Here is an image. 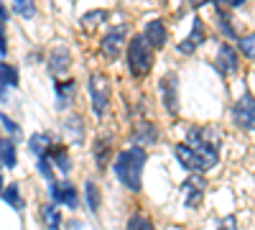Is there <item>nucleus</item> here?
<instances>
[{"label":"nucleus","mask_w":255,"mask_h":230,"mask_svg":"<svg viewBox=\"0 0 255 230\" xmlns=\"http://www.w3.org/2000/svg\"><path fill=\"white\" fill-rule=\"evenodd\" d=\"M148 164V154L143 146H130V149H125L115 156V177L118 182L125 187V190L130 192H140L143 190V169Z\"/></svg>","instance_id":"1"},{"label":"nucleus","mask_w":255,"mask_h":230,"mask_svg":"<svg viewBox=\"0 0 255 230\" xmlns=\"http://www.w3.org/2000/svg\"><path fill=\"white\" fill-rule=\"evenodd\" d=\"M128 69H130L133 77H148L153 69V49L148 46V41L143 38V33H135L130 41H128Z\"/></svg>","instance_id":"2"},{"label":"nucleus","mask_w":255,"mask_h":230,"mask_svg":"<svg viewBox=\"0 0 255 230\" xmlns=\"http://www.w3.org/2000/svg\"><path fill=\"white\" fill-rule=\"evenodd\" d=\"M87 90H90V102H92V110L95 115L102 120L110 115V100H113V85L108 74L102 72H92L90 82H87Z\"/></svg>","instance_id":"3"},{"label":"nucleus","mask_w":255,"mask_h":230,"mask_svg":"<svg viewBox=\"0 0 255 230\" xmlns=\"http://www.w3.org/2000/svg\"><path fill=\"white\" fill-rule=\"evenodd\" d=\"M232 120L240 131H255V97L250 92L238 97V102L232 105Z\"/></svg>","instance_id":"4"},{"label":"nucleus","mask_w":255,"mask_h":230,"mask_svg":"<svg viewBox=\"0 0 255 230\" xmlns=\"http://www.w3.org/2000/svg\"><path fill=\"white\" fill-rule=\"evenodd\" d=\"M158 92H161V102L168 115H179V77L176 72L163 74V79L158 82Z\"/></svg>","instance_id":"5"},{"label":"nucleus","mask_w":255,"mask_h":230,"mask_svg":"<svg viewBox=\"0 0 255 230\" xmlns=\"http://www.w3.org/2000/svg\"><path fill=\"white\" fill-rule=\"evenodd\" d=\"M204 192H207V179L199 172H191V177H186L181 184V197L186 207H199L204 202Z\"/></svg>","instance_id":"6"},{"label":"nucleus","mask_w":255,"mask_h":230,"mask_svg":"<svg viewBox=\"0 0 255 230\" xmlns=\"http://www.w3.org/2000/svg\"><path fill=\"white\" fill-rule=\"evenodd\" d=\"M49 195L54 205H64V207H72V210L79 207V192L72 182H49Z\"/></svg>","instance_id":"7"},{"label":"nucleus","mask_w":255,"mask_h":230,"mask_svg":"<svg viewBox=\"0 0 255 230\" xmlns=\"http://www.w3.org/2000/svg\"><path fill=\"white\" fill-rule=\"evenodd\" d=\"M128 44V26H115L102 36V54L108 59H118Z\"/></svg>","instance_id":"8"},{"label":"nucleus","mask_w":255,"mask_h":230,"mask_svg":"<svg viewBox=\"0 0 255 230\" xmlns=\"http://www.w3.org/2000/svg\"><path fill=\"white\" fill-rule=\"evenodd\" d=\"M207 41V26H204V20L197 15L194 20H191V31H189V36L179 44V54H184V56H189V54H194L202 44Z\"/></svg>","instance_id":"9"},{"label":"nucleus","mask_w":255,"mask_h":230,"mask_svg":"<svg viewBox=\"0 0 255 230\" xmlns=\"http://www.w3.org/2000/svg\"><path fill=\"white\" fill-rule=\"evenodd\" d=\"M46 67H49V72H51L56 79H59L61 74H67V72L72 69V51H69V46H54V49L49 51Z\"/></svg>","instance_id":"10"},{"label":"nucleus","mask_w":255,"mask_h":230,"mask_svg":"<svg viewBox=\"0 0 255 230\" xmlns=\"http://www.w3.org/2000/svg\"><path fill=\"white\" fill-rule=\"evenodd\" d=\"M143 38L148 41V46H151L153 51L163 49L166 46V41H168V28L161 18H153V20H148V23L143 26Z\"/></svg>","instance_id":"11"},{"label":"nucleus","mask_w":255,"mask_h":230,"mask_svg":"<svg viewBox=\"0 0 255 230\" xmlns=\"http://www.w3.org/2000/svg\"><path fill=\"white\" fill-rule=\"evenodd\" d=\"M215 64H217L220 74H225V77L238 74V69H240V54H238L235 49H232L230 44H222V46H220V51H217Z\"/></svg>","instance_id":"12"},{"label":"nucleus","mask_w":255,"mask_h":230,"mask_svg":"<svg viewBox=\"0 0 255 230\" xmlns=\"http://www.w3.org/2000/svg\"><path fill=\"white\" fill-rule=\"evenodd\" d=\"M174 154H176V161L184 166V169H189V172H199V174H204V166H202V159H199V154L191 149L189 143H176L174 146Z\"/></svg>","instance_id":"13"},{"label":"nucleus","mask_w":255,"mask_h":230,"mask_svg":"<svg viewBox=\"0 0 255 230\" xmlns=\"http://www.w3.org/2000/svg\"><path fill=\"white\" fill-rule=\"evenodd\" d=\"M133 141H135V146H143V149L158 143V125L151 120H140L133 131Z\"/></svg>","instance_id":"14"},{"label":"nucleus","mask_w":255,"mask_h":230,"mask_svg":"<svg viewBox=\"0 0 255 230\" xmlns=\"http://www.w3.org/2000/svg\"><path fill=\"white\" fill-rule=\"evenodd\" d=\"M46 156L49 161L56 166V169H61V174H69L72 172V159H69V151H67V146L64 143H51L49 149H46Z\"/></svg>","instance_id":"15"},{"label":"nucleus","mask_w":255,"mask_h":230,"mask_svg":"<svg viewBox=\"0 0 255 230\" xmlns=\"http://www.w3.org/2000/svg\"><path fill=\"white\" fill-rule=\"evenodd\" d=\"M54 90H56V108L64 110L74 102V90H77V82L74 79H56L54 82Z\"/></svg>","instance_id":"16"},{"label":"nucleus","mask_w":255,"mask_h":230,"mask_svg":"<svg viewBox=\"0 0 255 230\" xmlns=\"http://www.w3.org/2000/svg\"><path fill=\"white\" fill-rule=\"evenodd\" d=\"M20 85V77H18V69L13 64H8V61H0V97L8 100L5 90L8 87H18Z\"/></svg>","instance_id":"17"},{"label":"nucleus","mask_w":255,"mask_h":230,"mask_svg":"<svg viewBox=\"0 0 255 230\" xmlns=\"http://www.w3.org/2000/svg\"><path fill=\"white\" fill-rule=\"evenodd\" d=\"M15 164H18V159H15V141H13L10 136L0 133V166L13 169Z\"/></svg>","instance_id":"18"},{"label":"nucleus","mask_w":255,"mask_h":230,"mask_svg":"<svg viewBox=\"0 0 255 230\" xmlns=\"http://www.w3.org/2000/svg\"><path fill=\"white\" fill-rule=\"evenodd\" d=\"M0 200H3L5 205H10L15 213H20L26 207V202H23V197H20V187L13 182V184H8V187H3V192H0Z\"/></svg>","instance_id":"19"},{"label":"nucleus","mask_w":255,"mask_h":230,"mask_svg":"<svg viewBox=\"0 0 255 230\" xmlns=\"http://www.w3.org/2000/svg\"><path fill=\"white\" fill-rule=\"evenodd\" d=\"M41 223L46 225V230H61V213L54 202L41 205Z\"/></svg>","instance_id":"20"},{"label":"nucleus","mask_w":255,"mask_h":230,"mask_svg":"<svg viewBox=\"0 0 255 230\" xmlns=\"http://www.w3.org/2000/svg\"><path fill=\"white\" fill-rule=\"evenodd\" d=\"M84 202H87L90 207V213H100V202H102V192H100V187L97 182L87 179L84 182Z\"/></svg>","instance_id":"21"},{"label":"nucleus","mask_w":255,"mask_h":230,"mask_svg":"<svg viewBox=\"0 0 255 230\" xmlns=\"http://www.w3.org/2000/svg\"><path fill=\"white\" fill-rule=\"evenodd\" d=\"M51 143H54V136H51V133H33V136L28 138V149H31L33 156H44Z\"/></svg>","instance_id":"22"},{"label":"nucleus","mask_w":255,"mask_h":230,"mask_svg":"<svg viewBox=\"0 0 255 230\" xmlns=\"http://www.w3.org/2000/svg\"><path fill=\"white\" fill-rule=\"evenodd\" d=\"M64 131L72 136L74 143H82V136H84V120H82V115H69L67 120H64Z\"/></svg>","instance_id":"23"},{"label":"nucleus","mask_w":255,"mask_h":230,"mask_svg":"<svg viewBox=\"0 0 255 230\" xmlns=\"http://www.w3.org/2000/svg\"><path fill=\"white\" fill-rule=\"evenodd\" d=\"M110 149H113V141H110V138L105 141V143H102V141L95 143V164H97V169H102V172H105V166H108V159H110L108 154H110Z\"/></svg>","instance_id":"24"},{"label":"nucleus","mask_w":255,"mask_h":230,"mask_svg":"<svg viewBox=\"0 0 255 230\" xmlns=\"http://www.w3.org/2000/svg\"><path fill=\"white\" fill-rule=\"evenodd\" d=\"M10 8H13L15 15L31 20V18L36 15V0H13V5H10Z\"/></svg>","instance_id":"25"},{"label":"nucleus","mask_w":255,"mask_h":230,"mask_svg":"<svg viewBox=\"0 0 255 230\" xmlns=\"http://www.w3.org/2000/svg\"><path fill=\"white\" fill-rule=\"evenodd\" d=\"M125 230H153V223H151V218H148V215H143V213H135L130 220H128Z\"/></svg>","instance_id":"26"},{"label":"nucleus","mask_w":255,"mask_h":230,"mask_svg":"<svg viewBox=\"0 0 255 230\" xmlns=\"http://www.w3.org/2000/svg\"><path fill=\"white\" fill-rule=\"evenodd\" d=\"M238 49L245 59H255V33H245L238 41Z\"/></svg>","instance_id":"27"},{"label":"nucleus","mask_w":255,"mask_h":230,"mask_svg":"<svg viewBox=\"0 0 255 230\" xmlns=\"http://www.w3.org/2000/svg\"><path fill=\"white\" fill-rule=\"evenodd\" d=\"M108 10H90L87 15L82 18V26L84 28H95V26H100V23H105V20H108Z\"/></svg>","instance_id":"28"},{"label":"nucleus","mask_w":255,"mask_h":230,"mask_svg":"<svg viewBox=\"0 0 255 230\" xmlns=\"http://www.w3.org/2000/svg\"><path fill=\"white\" fill-rule=\"evenodd\" d=\"M36 169H38V174L44 177L46 182H54V166H51V161H49L46 154L44 156H36Z\"/></svg>","instance_id":"29"},{"label":"nucleus","mask_w":255,"mask_h":230,"mask_svg":"<svg viewBox=\"0 0 255 230\" xmlns=\"http://www.w3.org/2000/svg\"><path fill=\"white\" fill-rule=\"evenodd\" d=\"M217 20H220V28H222V33H225L227 38H235V36H238L235 28H232V18H230V13H225L222 8H217Z\"/></svg>","instance_id":"30"},{"label":"nucleus","mask_w":255,"mask_h":230,"mask_svg":"<svg viewBox=\"0 0 255 230\" xmlns=\"http://www.w3.org/2000/svg\"><path fill=\"white\" fill-rule=\"evenodd\" d=\"M0 125L8 131V136H18V133H20V125H18L15 120H10L5 113H0Z\"/></svg>","instance_id":"31"},{"label":"nucleus","mask_w":255,"mask_h":230,"mask_svg":"<svg viewBox=\"0 0 255 230\" xmlns=\"http://www.w3.org/2000/svg\"><path fill=\"white\" fill-rule=\"evenodd\" d=\"M217 230H238V220L232 215H225L217 220Z\"/></svg>","instance_id":"32"},{"label":"nucleus","mask_w":255,"mask_h":230,"mask_svg":"<svg viewBox=\"0 0 255 230\" xmlns=\"http://www.w3.org/2000/svg\"><path fill=\"white\" fill-rule=\"evenodd\" d=\"M8 54V41H5V26L0 23V56Z\"/></svg>","instance_id":"33"},{"label":"nucleus","mask_w":255,"mask_h":230,"mask_svg":"<svg viewBox=\"0 0 255 230\" xmlns=\"http://www.w3.org/2000/svg\"><path fill=\"white\" fill-rule=\"evenodd\" d=\"M186 3H189L191 8H202V5L207 3V0H186Z\"/></svg>","instance_id":"34"},{"label":"nucleus","mask_w":255,"mask_h":230,"mask_svg":"<svg viewBox=\"0 0 255 230\" xmlns=\"http://www.w3.org/2000/svg\"><path fill=\"white\" fill-rule=\"evenodd\" d=\"M243 3H245V0H227V5H230V8H240Z\"/></svg>","instance_id":"35"},{"label":"nucleus","mask_w":255,"mask_h":230,"mask_svg":"<svg viewBox=\"0 0 255 230\" xmlns=\"http://www.w3.org/2000/svg\"><path fill=\"white\" fill-rule=\"evenodd\" d=\"M0 169H3V166H0ZM3 187L5 184H3V172H0V192H3Z\"/></svg>","instance_id":"36"},{"label":"nucleus","mask_w":255,"mask_h":230,"mask_svg":"<svg viewBox=\"0 0 255 230\" xmlns=\"http://www.w3.org/2000/svg\"><path fill=\"white\" fill-rule=\"evenodd\" d=\"M212 3H215V5H217V8H220V5H222V0H212Z\"/></svg>","instance_id":"37"}]
</instances>
